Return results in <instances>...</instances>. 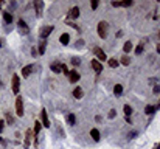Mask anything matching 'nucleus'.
<instances>
[{
  "mask_svg": "<svg viewBox=\"0 0 160 149\" xmlns=\"http://www.w3.org/2000/svg\"><path fill=\"white\" fill-rule=\"evenodd\" d=\"M3 20H5L6 24H11V22H13V14L9 11H5V12H3Z\"/></svg>",
  "mask_w": 160,
  "mask_h": 149,
  "instance_id": "5701e85b",
  "label": "nucleus"
},
{
  "mask_svg": "<svg viewBox=\"0 0 160 149\" xmlns=\"http://www.w3.org/2000/svg\"><path fill=\"white\" fill-rule=\"evenodd\" d=\"M67 123H68L70 126H75L76 118H75V115H73V114H68V115H67Z\"/></svg>",
  "mask_w": 160,
  "mask_h": 149,
  "instance_id": "bb28decb",
  "label": "nucleus"
},
{
  "mask_svg": "<svg viewBox=\"0 0 160 149\" xmlns=\"http://www.w3.org/2000/svg\"><path fill=\"white\" fill-rule=\"evenodd\" d=\"M61 72H62V73H64L65 76H67V78H68V75H70V70L67 68V65H65V64H61Z\"/></svg>",
  "mask_w": 160,
  "mask_h": 149,
  "instance_id": "c756f323",
  "label": "nucleus"
},
{
  "mask_svg": "<svg viewBox=\"0 0 160 149\" xmlns=\"http://www.w3.org/2000/svg\"><path fill=\"white\" fill-rule=\"evenodd\" d=\"M34 8H36V16L41 17L42 11H44V2H42V0H36L34 2Z\"/></svg>",
  "mask_w": 160,
  "mask_h": 149,
  "instance_id": "0eeeda50",
  "label": "nucleus"
},
{
  "mask_svg": "<svg viewBox=\"0 0 160 149\" xmlns=\"http://www.w3.org/2000/svg\"><path fill=\"white\" fill-rule=\"evenodd\" d=\"M73 96L76 99H82L84 96V90H82V87H75L73 89Z\"/></svg>",
  "mask_w": 160,
  "mask_h": 149,
  "instance_id": "ddd939ff",
  "label": "nucleus"
},
{
  "mask_svg": "<svg viewBox=\"0 0 160 149\" xmlns=\"http://www.w3.org/2000/svg\"><path fill=\"white\" fill-rule=\"evenodd\" d=\"M159 39H160V31H159Z\"/></svg>",
  "mask_w": 160,
  "mask_h": 149,
  "instance_id": "49530a36",
  "label": "nucleus"
},
{
  "mask_svg": "<svg viewBox=\"0 0 160 149\" xmlns=\"http://www.w3.org/2000/svg\"><path fill=\"white\" fill-rule=\"evenodd\" d=\"M5 121L8 123V126H14V117H13L9 112H6L5 114Z\"/></svg>",
  "mask_w": 160,
  "mask_h": 149,
  "instance_id": "aec40b11",
  "label": "nucleus"
},
{
  "mask_svg": "<svg viewBox=\"0 0 160 149\" xmlns=\"http://www.w3.org/2000/svg\"><path fill=\"white\" fill-rule=\"evenodd\" d=\"M107 64H109V67H112V68H117L120 65V62L117 61V59H109L107 61Z\"/></svg>",
  "mask_w": 160,
  "mask_h": 149,
  "instance_id": "cd10ccee",
  "label": "nucleus"
},
{
  "mask_svg": "<svg viewBox=\"0 0 160 149\" xmlns=\"http://www.w3.org/2000/svg\"><path fill=\"white\" fill-rule=\"evenodd\" d=\"M50 68H51V72H53V73H56V75H59V73H61V64H56V62H51V64H50Z\"/></svg>",
  "mask_w": 160,
  "mask_h": 149,
  "instance_id": "f3484780",
  "label": "nucleus"
},
{
  "mask_svg": "<svg viewBox=\"0 0 160 149\" xmlns=\"http://www.w3.org/2000/svg\"><path fill=\"white\" fill-rule=\"evenodd\" d=\"M17 31L20 33L22 36H26L30 33V28H28V25H26V22L22 20V19H19V22H17Z\"/></svg>",
  "mask_w": 160,
  "mask_h": 149,
  "instance_id": "7ed1b4c3",
  "label": "nucleus"
},
{
  "mask_svg": "<svg viewBox=\"0 0 160 149\" xmlns=\"http://www.w3.org/2000/svg\"><path fill=\"white\" fill-rule=\"evenodd\" d=\"M41 123H42V126H45V127H50V120H48V115H47L45 109L41 110Z\"/></svg>",
  "mask_w": 160,
  "mask_h": 149,
  "instance_id": "6e6552de",
  "label": "nucleus"
},
{
  "mask_svg": "<svg viewBox=\"0 0 160 149\" xmlns=\"http://www.w3.org/2000/svg\"><path fill=\"white\" fill-rule=\"evenodd\" d=\"M107 31H109V26H107V22L101 20L98 24V36L101 39H106L107 37Z\"/></svg>",
  "mask_w": 160,
  "mask_h": 149,
  "instance_id": "f257e3e1",
  "label": "nucleus"
},
{
  "mask_svg": "<svg viewBox=\"0 0 160 149\" xmlns=\"http://www.w3.org/2000/svg\"><path fill=\"white\" fill-rule=\"evenodd\" d=\"M114 95H115L117 98L123 95V85H121V84H115V85H114Z\"/></svg>",
  "mask_w": 160,
  "mask_h": 149,
  "instance_id": "dca6fc26",
  "label": "nucleus"
},
{
  "mask_svg": "<svg viewBox=\"0 0 160 149\" xmlns=\"http://www.w3.org/2000/svg\"><path fill=\"white\" fill-rule=\"evenodd\" d=\"M115 115H117V110L115 109H112V110L109 112V118H115Z\"/></svg>",
  "mask_w": 160,
  "mask_h": 149,
  "instance_id": "c9c22d12",
  "label": "nucleus"
},
{
  "mask_svg": "<svg viewBox=\"0 0 160 149\" xmlns=\"http://www.w3.org/2000/svg\"><path fill=\"white\" fill-rule=\"evenodd\" d=\"M33 73V65H25L22 68V76L23 78H30V75Z\"/></svg>",
  "mask_w": 160,
  "mask_h": 149,
  "instance_id": "4468645a",
  "label": "nucleus"
},
{
  "mask_svg": "<svg viewBox=\"0 0 160 149\" xmlns=\"http://www.w3.org/2000/svg\"><path fill=\"white\" fill-rule=\"evenodd\" d=\"M51 31H53V26H51V25H48V26H45V28H42V30H41V41H47V37L51 34Z\"/></svg>",
  "mask_w": 160,
  "mask_h": 149,
  "instance_id": "423d86ee",
  "label": "nucleus"
},
{
  "mask_svg": "<svg viewBox=\"0 0 160 149\" xmlns=\"http://www.w3.org/2000/svg\"><path fill=\"white\" fill-rule=\"evenodd\" d=\"M3 129H5V121H3V120H0V134L3 132Z\"/></svg>",
  "mask_w": 160,
  "mask_h": 149,
  "instance_id": "e433bc0d",
  "label": "nucleus"
},
{
  "mask_svg": "<svg viewBox=\"0 0 160 149\" xmlns=\"http://www.w3.org/2000/svg\"><path fill=\"white\" fill-rule=\"evenodd\" d=\"M72 64L73 65H79V64H81V59H79V58H72Z\"/></svg>",
  "mask_w": 160,
  "mask_h": 149,
  "instance_id": "72a5a7b5",
  "label": "nucleus"
},
{
  "mask_svg": "<svg viewBox=\"0 0 160 149\" xmlns=\"http://www.w3.org/2000/svg\"><path fill=\"white\" fill-rule=\"evenodd\" d=\"M68 14H70V17H72V19L79 17V8H78V6H73V8L70 9V12H68Z\"/></svg>",
  "mask_w": 160,
  "mask_h": 149,
  "instance_id": "6ab92c4d",
  "label": "nucleus"
},
{
  "mask_svg": "<svg viewBox=\"0 0 160 149\" xmlns=\"http://www.w3.org/2000/svg\"><path fill=\"white\" fill-rule=\"evenodd\" d=\"M143 48H145V42H140V44L137 45V47H135V54H142L143 53Z\"/></svg>",
  "mask_w": 160,
  "mask_h": 149,
  "instance_id": "a878e982",
  "label": "nucleus"
},
{
  "mask_svg": "<svg viewBox=\"0 0 160 149\" xmlns=\"http://www.w3.org/2000/svg\"><path fill=\"white\" fill-rule=\"evenodd\" d=\"M120 62H121L123 65H129V64H131V58H129V56H123Z\"/></svg>",
  "mask_w": 160,
  "mask_h": 149,
  "instance_id": "c85d7f7f",
  "label": "nucleus"
},
{
  "mask_svg": "<svg viewBox=\"0 0 160 149\" xmlns=\"http://www.w3.org/2000/svg\"><path fill=\"white\" fill-rule=\"evenodd\" d=\"M157 53H159V54H160V44L157 45Z\"/></svg>",
  "mask_w": 160,
  "mask_h": 149,
  "instance_id": "37998d69",
  "label": "nucleus"
},
{
  "mask_svg": "<svg viewBox=\"0 0 160 149\" xmlns=\"http://www.w3.org/2000/svg\"><path fill=\"white\" fill-rule=\"evenodd\" d=\"M65 24H67V25H70V26H73V28H75V30H76V31H78V33H79V31H81V28H79V26H78V25H76V24H73V22H70V20H67V22H65Z\"/></svg>",
  "mask_w": 160,
  "mask_h": 149,
  "instance_id": "2f4dec72",
  "label": "nucleus"
},
{
  "mask_svg": "<svg viewBox=\"0 0 160 149\" xmlns=\"http://www.w3.org/2000/svg\"><path fill=\"white\" fill-rule=\"evenodd\" d=\"M31 54L33 56H38L39 53H38V47H33V50H31Z\"/></svg>",
  "mask_w": 160,
  "mask_h": 149,
  "instance_id": "4c0bfd02",
  "label": "nucleus"
},
{
  "mask_svg": "<svg viewBox=\"0 0 160 149\" xmlns=\"http://www.w3.org/2000/svg\"><path fill=\"white\" fill-rule=\"evenodd\" d=\"M0 144H3V146H6V144H8V141H6V140H3V138H0Z\"/></svg>",
  "mask_w": 160,
  "mask_h": 149,
  "instance_id": "a19ab883",
  "label": "nucleus"
},
{
  "mask_svg": "<svg viewBox=\"0 0 160 149\" xmlns=\"http://www.w3.org/2000/svg\"><path fill=\"white\" fill-rule=\"evenodd\" d=\"M98 5H99V2H98V0H92V3H90L92 9H96V8H98Z\"/></svg>",
  "mask_w": 160,
  "mask_h": 149,
  "instance_id": "473e14b6",
  "label": "nucleus"
},
{
  "mask_svg": "<svg viewBox=\"0 0 160 149\" xmlns=\"http://www.w3.org/2000/svg\"><path fill=\"white\" fill-rule=\"evenodd\" d=\"M121 36H123V31H121V30H120V31H117V34H115V37H121Z\"/></svg>",
  "mask_w": 160,
  "mask_h": 149,
  "instance_id": "ea45409f",
  "label": "nucleus"
},
{
  "mask_svg": "<svg viewBox=\"0 0 160 149\" xmlns=\"http://www.w3.org/2000/svg\"><path fill=\"white\" fill-rule=\"evenodd\" d=\"M132 50H134V47H132V42L131 41H128L124 45H123V51H124V53H131Z\"/></svg>",
  "mask_w": 160,
  "mask_h": 149,
  "instance_id": "412c9836",
  "label": "nucleus"
},
{
  "mask_svg": "<svg viewBox=\"0 0 160 149\" xmlns=\"http://www.w3.org/2000/svg\"><path fill=\"white\" fill-rule=\"evenodd\" d=\"M152 93H154V95L160 93V85H154V89H152Z\"/></svg>",
  "mask_w": 160,
  "mask_h": 149,
  "instance_id": "f704fd0d",
  "label": "nucleus"
},
{
  "mask_svg": "<svg viewBox=\"0 0 160 149\" xmlns=\"http://www.w3.org/2000/svg\"><path fill=\"white\" fill-rule=\"evenodd\" d=\"M90 65H92V68L96 72V73H101V72H103V65H101V62H99L98 59H93Z\"/></svg>",
  "mask_w": 160,
  "mask_h": 149,
  "instance_id": "f8f14e48",
  "label": "nucleus"
},
{
  "mask_svg": "<svg viewBox=\"0 0 160 149\" xmlns=\"http://www.w3.org/2000/svg\"><path fill=\"white\" fill-rule=\"evenodd\" d=\"M137 135H138V132H137V131H131V132L128 134V138H129V140H132V138H135Z\"/></svg>",
  "mask_w": 160,
  "mask_h": 149,
  "instance_id": "7c9ffc66",
  "label": "nucleus"
},
{
  "mask_svg": "<svg viewBox=\"0 0 160 149\" xmlns=\"http://www.w3.org/2000/svg\"><path fill=\"white\" fill-rule=\"evenodd\" d=\"M2 87H3V82H2V81H0V89H2Z\"/></svg>",
  "mask_w": 160,
  "mask_h": 149,
  "instance_id": "a18cd8bd",
  "label": "nucleus"
},
{
  "mask_svg": "<svg viewBox=\"0 0 160 149\" xmlns=\"http://www.w3.org/2000/svg\"><path fill=\"white\" fill-rule=\"evenodd\" d=\"M123 112H124V115H126V117H131V115H132V112H134V110H132V107H131L129 104H124V107H123Z\"/></svg>",
  "mask_w": 160,
  "mask_h": 149,
  "instance_id": "393cba45",
  "label": "nucleus"
},
{
  "mask_svg": "<svg viewBox=\"0 0 160 149\" xmlns=\"http://www.w3.org/2000/svg\"><path fill=\"white\" fill-rule=\"evenodd\" d=\"M90 137L95 141H99V131H98V129H95V127L92 129V131H90Z\"/></svg>",
  "mask_w": 160,
  "mask_h": 149,
  "instance_id": "4be33fe9",
  "label": "nucleus"
},
{
  "mask_svg": "<svg viewBox=\"0 0 160 149\" xmlns=\"http://www.w3.org/2000/svg\"><path fill=\"white\" fill-rule=\"evenodd\" d=\"M154 149H160V141H159V143H157V144H155V146H154Z\"/></svg>",
  "mask_w": 160,
  "mask_h": 149,
  "instance_id": "79ce46f5",
  "label": "nucleus"
},
{
  "mask_svg": "<svg viewBox=\"0 0 160 149\" xmlns=\"http://www.w3.org/2000/svg\"><path fill=\"white\" fill-rule=\"evenodd\" d=\"M79 78H81V75H79L76 70H72V72H70V75H68V81H70V82H73V84H75V82L79 81Z\"/></svg>",
  "mask_w": 160,
  "mask_h": 149,
  "instance_id": "9b49d317",
  "label": "nucleus"
},
{
  "mask_svg": "<svg viewBox=\"0 0 160 149\" xmlns=\"http://www.w3.org/2000/svg\"><path fill=\"white\" fill-rule=\"evenodd\" d=\"M59 42H61L62 45H68L70 44V34H67V33H64V34H61V37H59Z\"/></svg>",
  "mask_w": 160,
  "mask_h": 149,
  "instance_id": "2eb2a0df",
  "label": "nucleus"
},
{
  "mask_svg": "<svg viewBox=\"0 0 160 149\" xmlns=\"http://www.w3.org/2000/svg\"><path fill=\"white\" fill-rule=\"evenodd\" d=\"M11 85H13V93H14V95H19V92H20V79H19L17 75H13Z\"/></svg>",
  "mask_w": 160,
  "mask_h": 149,
  "instance_id": "f03ea898",
  "label": "nucleus"
},
{
  "mask_svg": "<svg viewBox=\"0 0 160 149\" xmlns=\"http://www.w3.org/2000/svg\"><path fill=\"white\" fill-rule=\"evenodd\" d=\"M93 53L96 54V58H98L99 61H106V59H107V56H106V53L103 51V50L99 48V47H95V48H93Z\"/></svg>",
  "mask_w": 160,
  "mask_h": 149,
  "instance_id": "9d476101",
  "label": "nucleus"
},
{
  "mask_svg": "<svg viewBox=\"0 0 160 149\" xmlns=\"http://www.w3.org/2000/svg\"><path fill=\"white\" fill-rule=\"evenodd\" d=\"M155 109H157V110H160V102H159L157 106H155Z\"/></svg>",
  "mask_w": 160,
  "mask_h": 149,
  "instance_id": "c03bdc74",
  "label": "nucleus"
},
{
  "mask_svg": "<svg viewBox=\"0 0 160 149\" xmlns=\"http://www.w3.org/2000/svg\"><path fill=\"white\" fill-rule=\"evenodd\" d=\"M33 137H34L33 131H31V129H28V131H26V134H25V141H23V148H25V149H28L30 146H31V140H33Z\"/></svg>",
  "mask_w": 160,
  "mask_h": 149,
  "instance_id": "39448f33",
  "label": "nucleus"
},
{
  "mask_svg": "<svg viewBox=\"0 0 160 149\" xmlns=\"http://www.w3.org/2000/svg\"><path fill=\"white\" fill-rule=\"evenodd\" d=\"M132 5H134L132 0H126V2H112V6H114V8H120V6L128 8V6H132Z\"/></svg>",
  "mask_w": 160,
  "mask_h": 149,
  "instance_id": "1a4fd4ad",
  "label": "nucleus"
},
{
  "mask_svg": "<svg viewBox=\"0 0 160 149\" xmlns=\"http://www.w3.org/2000/svg\"><path fill=\"white\" fill-rule=\"evenodd\" d=\"M82 45H84V41H82V39H79V41L76 42V47H82Z\"/></svg>",
  "mask_w": 160,
  "mask_h": 149,
  "instance_id": "58836bf2",
  "label": "nucleus"
},
{
  "mask_svg": "<svg viewBox=\"0 0 160 149\" xmlns=\"http://www.w3.org/2000/svg\"><path fill=\"white\" fill-rule=\"evenodd\" d=\"M154 112H157L155 106H151V104H149V106H146V107H145V114H146V115H152Z\"/></svg>",
  "mask_w": 160,
  "mask_h": 149,
  "instance_id": "b1692460",
  "label": "nucleus"
},
{
  "mask_svg": "<svg viewBox=\"0 0 160 149\" xmlns=\"http://www.w3.org/2000/svg\"><path fill=\"white\" fill-rule=\"evenodd\" d=\"M16 114L19 117H23V99H22V96L16 98Z\"/></svg>",
  "mask_w": 160,
  "mask_h": 149,
  "instance_id": "20e7f679",
  "label": "nucleus"
},
{
  "mask_svg": "<svg viewBox=\"0 0 160 149\" xmlns=\"http://www.w3.org/2000/svg\"><path fill=\"white\" fill-rule=\"evenodd\" d=\"M47 50V41H41L39 42V47H38V53L39 54H44Z\"/></svg>",
  "mask_w": 160,
  "mask_h": 149,
  "instance_id": "a211bd4d",
  "label": "nucleus"
}]
</instances>
